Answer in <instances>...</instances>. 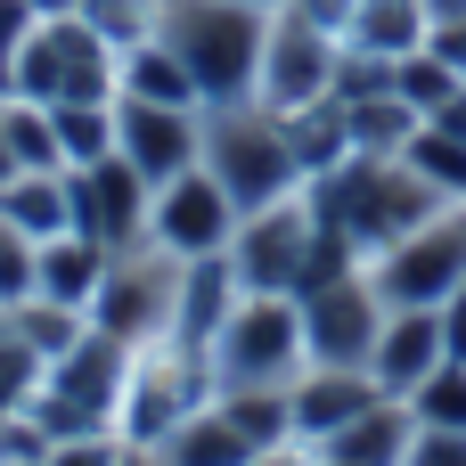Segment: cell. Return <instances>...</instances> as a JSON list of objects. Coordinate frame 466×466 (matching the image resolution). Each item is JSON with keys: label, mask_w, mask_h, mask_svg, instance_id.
Returning a JSON list of instances; mask_svg holds the SVG:
<instances>
[{"label": "cell", "mask_w": 466, "mask_h": 466, "mask_svg": "<svg viewBox=\"0 0 466 466\" xmlns=\"http://www.w3.org/2000/svg\"><path fill=\"white\" fill-rule=\"evenodd\" d=\"M229 270H238L246 295H311V287L360 270V254H352V246L319 221V205L295 188V197H279V205H262V213L238 221Z\"/></svg>", "instance_id": "obj_1"}, {"label": "cell", "mask_w": 466, "mask_h": 466, "mask_svg": "<svg viewBox=\"0 0 466 466\" xmlns=\"http://www.w3.org/2000/svg\"><path fill=\"white\" fill-rule=\"evenodd\" d=\"M303 197L319 205V221H328L360 262H377L393 238H410L418 221H434V213H442V197H434L401 156H344V164H336V172H319Z\"/></svg>", "instance_id": "obj_2"}, {"label": "cell", "mask_w": 466, "mask_h": 466, "mask_svg": "<svg viewBox=\"0 0 466 466\" xmlns=\"http://www.w3.org/2000/svg\"><path fill=\"white\" fill-rule=\"evenodd\" d=\"M197 164L229 188L238 213H262V205L311 188V180H303V156H295V139H287V115H270L262 98L205 106V156H197Z\"/></svg>", "instance_id": "obj_3"}, {"label": "cell", "mask_w": 466, "mask_h": 466, "mask_svg": "<svg viewBox=\"0 0 466 466\" xmlns=\"http://www.w3.org/2000/svg\"><path fill=\"white\" fill-rule=\"evenodd\" d=\"M156 33L180 49V66H188V82H197L205 106L254 98L262 33H270L262 8H238V0H164V8H156Z\"/></svg>", "instance_id": "obj_4"}, {"label": "cell", "mask_w": 466, "mask_h": 466, "mask_svg": "<svg viewBox=\"0 0 466 466\" xmlns=\"http://www.w3.org/2000/svg\"><path fill=\"white\" fill-rule=\"evenodd\" d=\"M115 74H123V49L82 16H33L8 49V90L16 98H41V106H66V98H115Z\"/></svg>", "instance_id": "obj_5"}, {"label": "cell", "mask_w": 466, "mask_h": 466, "mask_svg": "<svg viewBox=\"0 0 466 466\" xmlns=\"http://www.w3.org/2000/svg\"><path fill=\"white\" fill-rule=\"evenodd\" d=\"M213 360V393H238V385H295L311 369V344H303V303L295 295H238V311L221 319V336L205 344Z\"/></svg>", "instance_id": "obj_6"}, {"label": "cell", "mask_w": 466, "mask_h": 466, "mask_svg": "<svg viewBox=\"0 0 466 466\" xmlns=\"http://www.w3.org/2000/svg\"><path fill=\"white\" fill-rule=\"evenodd\" d=\"M205 401H213V360H205V344L156 336V344L131 352V385H123V418H115V434L156 451V442H164L180 418H197Z\"/></svg>", "instance_id": "obj_7"}, {"label": "cell", "mask_w": 466, "mask_h": 466, "mask_svg": "<svg viewBox=\"0 0 466 466\" xmlns=\"http://www.w3.org/2000/svg\"><path fill=\"white\" fill-rule=\"evenodd\" d=\"M369 279H377V295L393 311H442L466 279V205H442L434 221H418L410 238H393L369 262Z\"/></svg>", "instance_id": "obj_8"}, {"label": "cell", "mask_w": 466, "mask_h": 466, "mask_svg": "<svg viewBox=\"0 0 466 466\" xmlns=\"http://www.w3.org/2000/svg\"><path fill=\"white\" fill-rule=\"evenodd\" d=\"M172 311H180V262L164 246L115 254L106 279H98V295H90V328L115 336V344H131V352L156 344V336H172Z\"/></svg>", "instance_id": "obj_9"}, {"label": "cell", "mask_w": 466, "mask_h": 466, "mask_svg": "<svg viewBox=\"0 0 466 466\" xmlns=\"http://www.w3.org/2000/svg\"><path fill=\"white\" fill-rule=\"evenodd\" d=\"M303 303V344H311V369H369L377 360V336H385V295H377V279H369V262L360 270H344V279H328V287H311V295H295Z\"/></svg>", "instance_id": "obj_10"}, {"label": "cell", "mask_w": 466, "mask_h": 466, "mask_svg": "<svg viewBox=\"0 0 466 466\" xmlns=\"http://www.w3.org/2000/svg\"><path fill=\"white\" fill-rule=\"evenodd\" d=\"M336 66H344V41H336V33H319L311 16L279 8V16H270V33H262V74H254V98H262L270 115L319 106V98H336Z\"/></svg>", "instance_id": "obj_11"}, {"label": "cell", "mask_w": 466, "mask_h": 466, "mask_svg": "<svg viewBox=\"0 0 466 466\" xmlns=\"http://www.w3.org/2000/svg\"><path fill=\"white\" fill-rule=\"evenodd\" d=\"M238 221H246V213L229 205V188L197 164V172H180V180L156 188V205H147V246H164L172 262H205V254H229Z\"/></svg>", "instance_id": "obj_12"}, {"label": "cell", "mask_w": 466, "mask_h": 466, "mask_svg": "<svg viewBox=\"0 0 466 466\" xmlns=\"http://www.w3.org/2000/svg\"><path fill=\"white\" fill-rule=\"evenodd\" d=\"M115 156L164 188L180 172H197L205 156V106H156V98H115Z\"/></svg>", "instance_id": "obj_13"}, {"label": "cell", "mask_w": 466, "mask_h": 466, "mask_svg": "<svg viewBox=\"0 0 466 466\" xmlns=\"http://www.w3.org/2000/svg\"><path fill=\"white\" fill-rule=\"evenodd\" d=\"M147 205H156V188H147L123 156H106V164H82V172H74V229H82V238H98L106 254L147 246Z\"/></svg>", "instance_id": "obj_14"}, {"label": "cell", "mask_w": 466, "mask_h": 466, "mask_svg": "<svg viewBox=\"0 0 466 466\" xmlns=\"http://www.w3.org/2000/svg\"><path fill=\"white\" fill-rule=\"evenodd\" d=\"M451 360V336H442V311H385V336H377V360H369V377L393 393V401H410L434 369Z\"/></svg>", "instance_id": "obj_15"}, {"label": "cell", "mask_w": 466, "mask_h": 466, "mask_svg": "<svg viewBox=\"0 0 466 466\" xmlns=\"http://www.w3.org/2000/svg\"><path fill=\"white\" fill-rule=\"evenodd\" d=\"M287 393H295V442H311V451H319L328 434H344L369 401H385V385H377L369 369H303Z\"/></svg>", "instance_id": "obj_16"}, {"label": "cell", "mask_w": 466, "mask_h": 466, "mask_svg": "<svg viewBox=\"0 0 466 466\" xmlns=\"http://www.w3.org/2000/svg\"><path fill=\"white\" fill-rule=\"evenodd\" d=\"M106 262H115V254H106L98 238H82V229L41 238V246H33V295H41V303H66V311L90 319V295H98Z\"/></svg>", "instance_id": "obj_17"}, {"label": "cell", "mask_w": 466, "mask_h": 466, "mask_svg": "<svg viewBox=\"0 0 466 466\" xmlns=\"http://www.w3.org/2000/svg\"><path fill=\"white\" fill-rule=\"evenodd\" d=\"M410 434H418V418H410V401H369L344 434H328L319 442V459H336V466H401L410 459Z\"/></svg>", "instance_id": "obj_18"}, {"label": "cell", "mask_w": 466, "mask_h": 466, "mask_svg": "<svg viewBox=\"0 0 466 466\" xmlns=\"http://www.w3.org/2000/svg\"><path fill=\"white\" fill-rule=\"evenodd\" d=\"M238 270H229V254H205V262H180V311H172V336L180 344H213L221 336V319L238 311Z\"/></svg>", "instance_id": "obj_19"}, {"label": "cell", "mask_w": 466, "mask_h": 466, "mask_svg": "<svg viewBox=\"0 0 466 466\" xmlns=\"http://www.w3.org/2000/svg\"><path fill=\"white\" fill-rule=\"evenodd\" d=\"M0 221L16 238H66L74 229V172H8L0 180Z\"/></svg>", "instance_id": "obj_20"}, {"label": "cell", "mask_w": 466, "mask_h": 466, "mask_svg": "<svg viewBox=\"0 0 466 466\" xmlns=\"http://www.w3.org/2000/svg\"><path fill=\"white\" fill-rule=\"evenodd\" d=\"M434 41V16H426V0H360L352 8V33H344V49H360V57H410V49H426Z\"/></svg>", "instance_id": "obj_21"}, {"label": "cell", "mask_w": 466, "mask_h": 466, "mask_svg": "<svg viewBox=\"0 0 466 466\" xmlns=\"http://www.w3.org/2000/svg\"><path fill=\"white\" fill-rule=\"evenodd\" d=\"M156 459H164V466H254L262 451L229 426V410H221V401H205L197 418H180V426L156 442Z\"/></svg>", "instance_id": "obj_22"}, {"label": "cell", "mask_w": 466, "mask_h": 466, "mask_svg": "<svg viewBox=\"0 0 466 466\" xmlns=\"http://www.w3.org/2000/svg\"><path fill=\"white\" fill-rule=\"evenodd\" d=\"M115 98H156V106H205V98H197V82H188V66H180V49H172L164 33H147V41H131V49H123Z\"/></svg>", "instance_id": "obj_23"}, {"label": "cell", "mask_w": 466, "mask_h": 466, "mask_svg": "<svg viewBox=\"0 0 466 466\" xmlns=\"http://www.w3.org/2000/svg\"><path fill=\"white\" fill-rule=\"evenodd\" d=\"M418 106L393 98V90H369V98H344V131H352V156H401L418 139Z\"/></svg>", "instance_id": "obj_24"}, {"label": "cell", "mask_w": 466, "mask_h": 466, "mask_svg": "<svg viewBox=\"0 0 466 466\" xmlns=\"http://www.w3.org/2000/svg\"><path fill=\"white\" fill-rule=\"evenodd\" d=\"M49 123H57V156H66V172L115 156V98H66V106H49Z\"/></svg>", "instance_id": "obj_25"}, {"label": "cell", "mask_w": 466, "mask_h": 466, "mask_svg": "<svg viewBox=\"0 0 466 466\" xmlns=\"http://www.w3.org/2000/svg\"><path fill=\"white\" fill-rule=\"evenodd\" d=\"M0 131H8L16 172H66V156H57V123H49V106H41V98L0 90Z\"/></svg>", "instance_id": "obj_26"}, {"label": "cell", "mask_w": 466, "mask_h": 466, "mask_svg": "<svg viewBox=\"0 0 466 466\" xmlns=\"http://www.w3.org/2000/svg\"><path fill=\"white\" fill-rule=\"evenodd\" d=\"M401 164L442 197V205H466V139L459 131H442V123H418V139L401 147Z\"/></svg>", "instance_id": "obj_27"}, {"label": "cell", "mask_w": 466, "mask_h": 466, "mask_svg": "<svg viewBox=\"0 0 466 466\" xmlns=\"http://www.w3.org/2000/svg\"><path fill=\"white\" fill-rule=\"evenodd\" d=\"M459 82H466V74L434 49V41H426V49H410V57H393V98H410L418 115H442V106L459 98Z\"/></svg>", "instance_id": "obj_28"}, {"label": "cell", "mask_w": 466, "mask_h": 466, "mask_svg": "<svg viewBox=\"0 0 466 466\" xmlns=\"http://www.w3.org/2000/svg\"><path fill=\"white\" fill-rule=\"evenodd\" d=\"M410 418H418V426H451V434H466V360H442V369L410 393Z\"/></svg>", "instance_id": "obj_29"}, {"label": "cell", "mask_w": 466, "mask_h": 466, "mask_svg": "<svg viewBox=\"0 0 466 466\" xmlns=\"http://www.w3.org/2000/svg\"><path fill=\"white\" fill-rule=\"evenodd\" d=\"M41 385V352L16 336V311H0V418H16Z\"/></svg>", "instance_id": "obj_30"}, {"label": "cell", "mask_w": 466, "mask_h": 466, "mask_svg": "<svg viewBox=\"0 0 466 466\" xmlns=\"http://www.w3.org/2000/svg\"><path fill=\"white\" fill-rule=\"evenodd\" d=\"M16 303H33V238H16L0 221V311H16Z\"/></svg>", "instance_id": "obj_31"}, {"label": "cell", "mask_w": 466, "mask_h": 466, "mask_svg": "<svg viewBox=\"0 0 466 466\" xmlns=\"http://www.w3.org/2000/svg\"><path fill=\"white\" fill-rule=\"evenodd\" d=\"M401 466H466V434H451V426H418Z\"/></svg>", "instance_id": "obj_32"}, {"label": "cell", "mask_w": 466, "mask_h": 466, "mask_svg": "<svg viewBox=\"0 0 466 466\" xmlns=\"http://www.w3.org/2000/svg\"><path fill=\"white\" fill-rule=\"evenodd\" d=\"M287 8H295V16H311L319 33H336V41H344V33H352V8H360V0H287Z\"/></svg>", "instance_id": "obj_33"}, {"label": "cell", "mask_w": 466, "mask_h": 466, "mask_svg": "<svg viewBox=\"0 0 466 466\" xmlns=\"http://www.w3.org/2000/svg\"><path fill=\"white\" fill-rule=\"evenodd\" d=\"M442 336H451V360H466V279H459V295L442 303Z\"/></svg>", "instance_id": "obj_34"}, {"label": "cell", "mask_w": 466, "mask_h": 466, "mask_svg": "<svg viewBox=\"0 0 466 466\" xmlns=\"http://www.w3.org/2000/svg\"><path fill=\"white\" fill-rule=\"evenodd\" d=\"M426 16L434 25H466V0H426Z\"/></svg>", "instance_id": "obj_35"}, {"label": "cell", "mask_w": 466, "mask_h": 466, "mask_svg": "<svg viewBox=\"0 0 466 466\" xmlns=\"http://www.w3.org/2000/svg\"><path fill=\"white\" fill-rule=\"evenodd\" d=\"M115 466H164V459H156L147 442H123V459H115Z\"/></svg>", "instance_id": "obj_36"}, {"label": "cell", "mask_w": 466, "mask_h": 466, "mask_svg": "<svg viewBox=\"0 0 466 466\" xmlns=\"http://www.w3.org/2000/svg\"><path fill=\"white\" fill-rule=\"evenodd\" d=\"M33 16H66V8H82V0H25Z\"/></svg>", "instance_id": "obj_37"}, {"label": "cell", "mask_w": 466, "mask_h": 466, "mask_svg": "<svg viewBox=\"0 0 466 466\" xmlns=\"http://www.w3.org/2000/svg\"><path fill=\"white\" fill-rule=\"evenodd\" d=\"M8 172H16V156H8V131H0V180H8Z\"/></svg>", "instance_id": "obj_38"}, {"label": "cell", "mask_w": 466, "mask_h": 466, "mask_svg": "<svg viewBox=\"0 0 466 466\" xmlns=\"http://www.w3.org/2000/svg\"><path fill=\"white\" fill-rule=\"evenodd\" d=\"M238 8H262V16H279V8H287V0H238Z\"/></svg>", "instance_id": "obj_39"}]
</instances>
